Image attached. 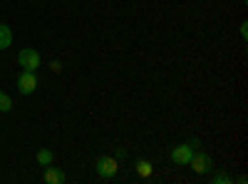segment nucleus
Listing matches in <instances>:
<instances>
[{"mask_svg": "<svg viewBox=\"0 0 248 184\" xmlns=\"http://www.w3.org/2000/svg\"><path fill=\"white\" fill-rule=\"evenodd\" d=\"M94 169H97V174H99L102 179H112V177L117 174L119 165H117V159H114V157H109V154H99V157L94 159Z\"/></svg>", "mask_w": 248, "mask_h": 184, "instance_id": "obj_1", "label": "nucleus"}, {"mask_svg": "<svg viewBox=\"0 0 248 184\" xmlns=\"http://www.w3.org/2000/svg\"><path fill=\"white\" fill-rule=\"evenodd\" d=\"M40 63H43V60H40V52L35 48H23L17 52V65L23 70H37Z\"/></svg>", "mask_w": 248, "mask_h": 184, "instance_id": "obj_2", "label": "nucleus"}, {"mask_svg": "<svg viewBox=\"0 0 248 184\" xmlns=\"http://www.w3.org/2000/svg\"><path fill=\"white\" fill-rule=\"evenodd\" d=\"M17 90L23 95H32L37 90V72L35 70H23L17 75Z\"/></svg>", "mask_w": 248, "mask_h": 184, "instance_id": "obj_3", "label": "nucleus"}, {"mask_svg": "<svg viewBox=\"0 0 248 184\" xmlns=\"http://www.w3.org/2000/svg\"><path fill=\"white\" fill-rule=\"evenodd\" d=\"M189 167H191L196 174H206V172L214 169V159H211V154H206V152H194Z\"/></svg>", "mask_w": 248, "mask_h": 184, "instance_id": "obj_4", "label": "nucleus"}, {"mask_svg": "<svg viewBox=\"0 0 248 184\" xmlns=\"http://www.w3.org/2000/svg\"><path fill=\"white\" fill-rule=\"evenodd\" d=\"M191 157H194V147L191 145H176L171 150V159H174V165H179V167H189Z\"/></svg>", "mask_w": 248, "mask_h": 184, "instance_id": "obj_5", "label": "nucleus"}, {"mask_svg": "<svg viewBox=\"0 0 248 184\" xmlns=\"http://www.w3.org/2000/svg\"><path fill=\"white\" fill-rule=\"evenodd\" d=\"M45 182H47V184H62V182H65V174H62L57 167L47 165V167H45Z\"/></svg>", "mask_w": 248, "mask_h": 184, "instance_id": "obj_6", "label": "nucleus"}, {"mask_svg": "<svg viewBox=\"0 0 248 184\" xmlns=\"http://www.w3.org/2000/svg\"><path fill=\"white\" fill-rule=\"evenodd\" d=\"M137 174L141 177V179H149L152 174H154V167H152V162L149 159H137Z\"/></svg>", "mask_w": 248, "mask_h": 184, "instance_id": "obj_7", "label": "nucleus"}, {"mask_svg": "<svg viewBox=\"0 0 248 184\" xmlns=\"http://www.w3.org/2000/svg\"><path fill=\"white\" fill-rule=\"evenodd\" d=\"M13 45V30L0 23V50H8Z\"/></svg>", "mask_w": 248, "mask_h": 184, "instance_id": "obj_8", "label": "nucleus"}, {"mask_svg": "<svg viewBox=\"0 0 248 184\" xmlns=\"http://www.w3.org/2000/svg\"><path fill=\"white\" fill-rule=\"evenodd\" d=\"M35 159H37V165H40V167H47V165H55V154H52V152H50L47 147H43V150H40Z\"/></svg>", "mask_w": 248, "mask_h": 184, "instance_id": "obj_9", "label": "nucleus"}, {"mask_svg": "<svg viewBox=\"0 0 248 184\" xmlns=\"http://www.w3.org/2000/svg\"><path fill=\"white\" fill-rule=\"evenodd\" d=\"M233 182V177H229L226 172H214L211 174V184H231Z\"/></svg>", "mask_w": 248, "mask_h": 184, "instance_id": "obj_10", "label": "nucleus"}, {"mask_svg": "<svg viewBox=\"0 0 248 184\" xmlns=\"http://www.w3.org/2000/svg\"><path fill=\"white\" fill-rule=\"evenodd\" d=\"M13 110V100L3 92V95H0V112H10Z\"/></svg>", "mask_w": 248, "mask_h": 184, "instance_id": "obj_11", "label": "nucleus"}, {"mask_svg": "<svg viewBox=\"0 0 248 184\" xmlns=\"http://www.w3.org/2000/svg\"><path fill=\"white\" fill-rule=\"evenodd\" d=\"M50 70H52V72H60V70H62V63H60V60H52V63H50Z\"/></svg>", "mask_w": 248, "mask_h": 184, "instance_id": "obj_12", "label": "nucleus"}, {"mask_svg": "<svg viewBox=\"0 0 248 184\" xmlns=\"http://www.w3.org/2000/svg\"><path fill=\"white\" fill-rule=\"evenodd\" d=\"M122 157H127V150H117L114 152V159H122Z\"/></svg>", "mask_w": 248, "mask_h": 184, "instance_id": "obj_13", "label": "nucleus"}, {"mask_svg": "<svg viewBox=\"0 0 248 184\" xmlns=\"http://www.w3.org/2000/svg\"><path fill=\"white\" fill-rule=\"evenodd\" d=\"M241 37H248V23L241 25Z\"/></svg>", "mask_w": 248, "mask_h": 184, "instance_id": "obj_14", "label": "nucleus"}, {"mask_svg": "<svg viewBox=\"0 0 248 184\" xmlns=\"http://www.w3.org/2000/svg\"><path fill=\"white\" fill-rule=\"evenodd\" d=\"M0 95H3V90H0Z\"/></svg>", "mask_w": 248, "mask_h": 184, "instance_id": "obj_15", "label": "nucleus"}]
</instances>
